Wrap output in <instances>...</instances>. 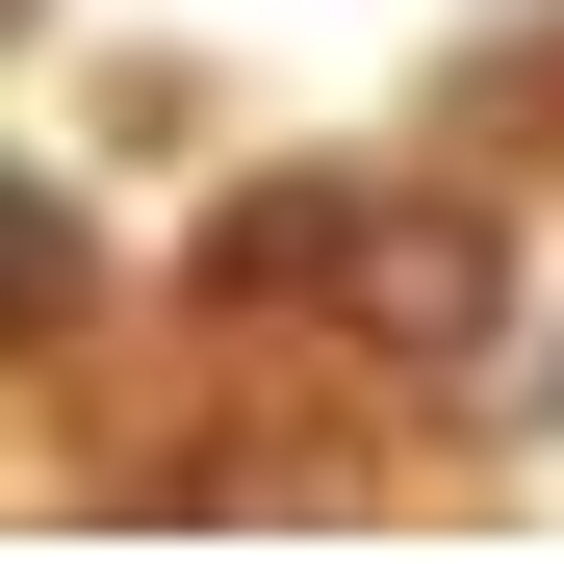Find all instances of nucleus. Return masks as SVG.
<instances>
[{
    "mask_svg": "<svg viewBox=\"0 0 564 564\" xmlns=\"http://www.w3.org/2000/svg\"><path fill=\"white\" fill-rule=\"evenodd\" d=\"M77 282H104V231H77L26 154H0V359H26V334H77Z\"/></svg>",
    "mask_w": 564,
    "mask_h": 564,
    "instance_id": "nucleus-2",
    "label": "nucleus"
},
{
    "mask_svg": "<svg viewBox=\"0 0 564 564\" xmlns=\"http://www.w3.org/2000/svg\"><path fill=\"white\" fill-rule=\"evenodd\" d=\"M308 308H359L386 359H488V334H513V257L462 231V206H334V257H308Z\"/></svg>",
    "mask_w": 564,
    "mask_h": 564,
    "instance_id": "nucleus-1",
    "label": "nucleus"
}]
</instances>
